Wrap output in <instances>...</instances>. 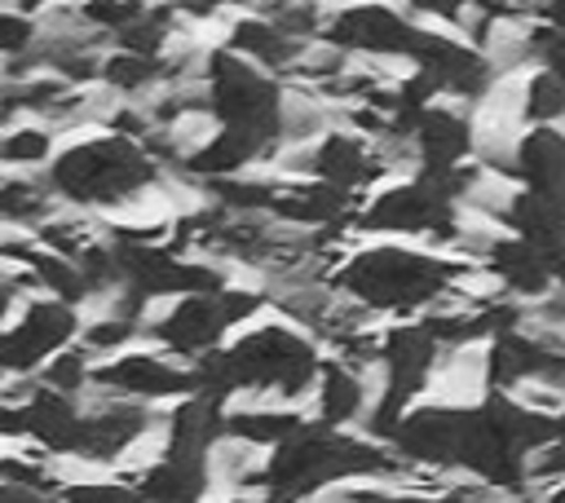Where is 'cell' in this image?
Returning a JSON list of instances; mask_svg holds the SVG:
<instances>
[{
    "label": "cell",
    "instance_id": "cell-4",
    "mask_svg": "<svg viewBox=\"0 0 565 503\" xmlns=\"http://www.w3.org/2000/svg\"><path fill=\"white\" fill-rule=\"evenodd\" d=\"M265 300L269 296L260 287H225L212 296H185L150 318V335L159 340V353L199 366L203 357L221 353V340L238 331L243 322H252L265 309Z\"/></svg>",
    "mask_w": 565,
    "mask_h": 503
},
{
    "label": "cell",
    "instance_id": "cell-23",
    "mask_svg": "<svg viewBox=\"0 0 565 503\" xmlns=\"http://www.w3.org/2000/svg\"><path fill=\"white\" fill-rule=\"evenodd\" d=\"M4 503H62L57 494H40V490H18V485H4Z\"/></svg>",
    "mask_w": 565,
    "mask_h": 503
},
{
    "label": "cell",
    "instance_id": "cell-8",
    "mask_svg": "<svg viewBox=\"0 0 565 503\" xmlns=\"http://www.w3.org/2000/svg\"><path fill=\"white\" fill-rule=\"evenodd\" d=\"M93 388L150 406V402H185V397H194L199 393V375H194V366H181L168 353H146V349L137 353V349H128L124 357L97 362Z\"/></svg>",
    "mask_w": 565,
    "mask_h": 503
},
{
    "label": "cell",
    "instance_id": "cell-22",
    "mask_svg": "<svg viewBox=\"0 0 565 503\" xmlns=\"http://www.w3.org/2000/svg\"><path fill=\"white\" fill-rule=\"evenodd\" d=\"M35 44H40V22L18 13L13 4H4L0 9V53L13 62V57H26Z\"/></svg>",
    "mask_w": 565,
    "mask_h": 503
},
{
    "label": "cell",
    "instance_id": "cell-5",
    "mask_svg": "<svg viewBox=\"0 0 565 503\" xmlns=\"http://www.w3.org/2000/svg\"><path fill=\"white\" fill-rule=\"evenodd\" d=\"M203 84L212 97V119L221 128L260 132V137H274L282 146L278 119H282V93L287 88L269 71H260L256 62L238 57L225 44H212L207 66H203Z\"/></svg>",
    "mask_w": 565,
    "mask_h": 503
},
{
    "label": "cell",
    "instance_id": "cell-9",
    "mask_svg": "<svg viewBox=\"0 0 565 503\" xmlns=\"http://www.w3.org/2000/svg\"><path fill=\"white\" fill-rule=\"evenodd\" d=\"M415 150H419V176H446L477 159V128L472 110H455L446 101L428 106L415 124Z\"/></svg>",
    "mask_w": 565,
    "mask_h": 503
},
{
    "label": "cell",
    "instance_id": "cell-10",
    "mask_svg": "<svg viewBox=\"0 0 565 503\" xmlns=\"http://www.w3.org/2000/svg\"><path fill=\"white\" fill-rule=\"evenodd\" d=\"M225 49H234L238 57L256 62L260 71H269V75L278 79V75H291V71H296V62L305 57L309 44L291 40V35H287L274 18H265L260 4H256V9H243V13H234V18L225 22Z\"/></svg>",
    "mask_w": 565,
    "mask_h": 503
},
{
    "label": "cell",
    "instance_id": "cell-18",
    "mask_svg": "<svg viewBox=\"0 0 565 503\" xmlns=\"http://www.w3.org/2000/svg\"><path fill=\"white\" fill-rule=\"evenodd\" d=\"M62 154L57 132L49 124H13L0 141V159L9 172H35V168H53V159Z\"/></svg>",
    "mask_w": 565,
    "mask_h": 503
},
{
    "label": "cell",
    "instance_id": "cell-15",
    "mask_svg": "<svg viewBox=\"0 0 565 503\" xmlns=\"http://www.w3.org/2000/svg\"><path fill=\"white\" fill-rule=\"evenodd\" d=\"M132 485L146 503H207L212 494V463L207 459H159L154 468L137 472Z\"/></svg>",
    "mask_w": 565,
    "mask_h": 503
},
{
    "label": "cell",
    "instance_id": "cell-16",
    "mask_svg": "<svg viewBox=\"0 0 565 503\" xmlns=\"http://www.w3.org/2000/svg\"><path fill=\"white\" fill-rule=\"evenodd\" d=\"M0 212H4V225L9 229H26L35 234L40 225H49L53 216H62V194L53 190L49 172L35 176V172H9L4 176V190H0Z\"/></svg>",
    "mask_w": 565,
    "mask_h": 503
},
{
    "label": "cell",
    "instance_id": "cell-2",
    "mask_svg": "<svg viewBox=\"0 0 565 503\" xmlns=\"http://www.w3.org/2000/svg\"><path fill=\"white\" fill-rule=\"evenodd\" d=\"M468 278L463 260H450L428 247H406V243H375L353 252L340 274L335 291H344L353 304L366 313H393V318H424L437 304L455 296V287Z\"/></svg>",
    "mask_w": 565,
    "mask_h": 503
},
{
    "label": "cell",
    "instance_id": "cell-20",
    "mask_svg": "<svg viewBox=\"0 0 565 503\" xmlns=\"http://www.w3.org/2000/svg\"><path fill=\"white\" fill-rule=\"evenodd\" d=\"M93 353L84 349V344H71V349H62L35 379H40V388H53V393H62V397H84L88 388H93Z\"/></svg>",
    "mask_w": 565,
    "mask_h": 503
},
{
    "label": "cell",
    "instance_id": "cell-19",
    "mask_svg": "<svg viewBox=\"0 0 565 503\" xmlns=\"http://www.w3.org/2000/svg\"><path fill=\"white\" fill-rule=\"evenodd\" d=\"M525 124L530 128H556L565 124V79L547 66L525 75Z\"/></svg>",
    "mask_w": 565,
    "mask_h": 503
},
{
    "label": "cell",
    "instance_id": "cell-25",
    "mask_svg": "<svg viewBox=\"0 0 565 503\" xmlns=\"http://www.w3.org/2000/svg\"><path fill=\"white\" fill-rule=\"evenodd\" d=\"M552 503H565V485H561V490H556V494H552Z\"/></svg>",
    "mask_w": 565,
    "mask_h": 503
},
{
    "label": "cell",
    "instance_id": "cell-14",
    "mask_svg": "<svg viewBox=\"0 0 565 503\" xmlns=\"http://www.w3.org/2000/svg\"><path fill=\"white\" fill-rule=\"evenodd\" d=\"M269 216L291 229H318V225L331 229L335 221L349 216V194L322 181H282Z\"/></svg>",
    "mask_w": 565,
    "mask_h": 503
},
{
    "label": "cell",
    "instance_id": "cell-17",
    "mask_svg": "<svg viewBox=\"0 0 565 503\" xmlns=\"http://www.w3.org/2000/svg\"><path fill=\"white\" fill-rule=\"evenodd\" d=\"M305 428L300 410H282V406H247V410H230V437L256 450H278L287 446L296 432Z\"/></svg>",
    "mask_w": 565,
    "mask_h": 503
},
{
    "label": "cell",
    "instance_id": "cell-6",
    "mask_svg": "<svg viewBox=\"0 0 565 503\" xmlns=\"http://www.w3.org/2000/svg\"><path fill=\"white\" fill-rule=\"evenodd\" d=\"M424 22L411 18V9H388V4H353V9H335L331 26L322 35V44L344 49L349 57L362 62H415ZM415 71V66H411Z\"/></svg>",
    "mask_w": 565,
    "mask_h": 503
},
{
    "label": "cell",
    "instance_id": "cell-11",
    "mask_svg": "<svg viewBox=\"0 0 565 503\" xmlns=\"http://www.w3.org/2000/svg\"><path fill=\"white\" fill-rule=\"evenodd\" d=\"M486 265H490L486 274H490L508 296H516V300H543V296H552L556 282H561V269H556L534 243H525V238H516V234H503V238L490 247Z\"/></svg>",
    "mask_w": 565,
    "mask_h": 503
},
{
    "label": "cell",
    "instance_id": "cell-7",
    "mask_svg": "<svg viewBox=\"0 0 565 503\" xmlns=\"http://www.w3.org/2000/svg\"><path fill=\"white\" fill-rule=\"evenodd\" d=\"M79 331H84V313L75 304H62L53 296H35L22 318L4 331V344H0V366L9 375H40L62 349H71V340L79 344Z\"/></svg>",
    "mask_w": 565,
    "mask_h": 503
},
{
    "label": "cell",
    "instance_id": "cell-3",
    "mask_svg": "<svg viewBox=\"0 0 565 503\" xmlns=\"http://www.w3.org/2000/svg\"><path fill=\"white\" fill-rule=\"evenodd\" d=\"M49 181L62 194V203L79 212H106V221L132 212L150 190L163 185L159 159L141 141L119 132L62 146V154L49 168Z\"/></svg>",
    "mask_w": 565,
    "mask_h": 503
},
{
    "label": "cell",
    "instance_id": "cell-13",
    "mask_svg": "<svg viewBox=\"0 0 565 503\" xmlns=\"http://www.w3.org/2000/svg\"><path fill=\"white\" fill-rule=\"evenodd\" d=\"M516 185L565 203V128H530L516 146Z\"/></svg>",
    "mask_w": 565,
    "mask_h": 503
},
{
    "label": "cell",
    "instance_id": "cell-21",
    "mask_svg": "<svg viewBox=\"0 0 565 503\" xmlns=\"http://www.w3.org/2000/svg\"><path fill=\"white\" fill-rule=\"evenodd\" d=\"M62 503H146L132 481H71L57 494Z\"/></svg>",
    "mask_w": 565,
    "mask_h": 503
},
{
    "label": "cell",
    "instance_id": "cell-24",
    "mask_svg": "<svg viewBox=\"0 0 565 503\" xmlns=\"http://www.w3.org/2000/svg\"><path fill=\"white\" fill-rule=\"evenodd\" d=\"M556 441H565V415L556 419Z\"/></svg>",
    "mask_w": 565,
    "mask_h": 503
},
{
    "label": "cell",
    "instance_id": "cell-1",
    "mask_svg": "<svg viewBox=\"0 0 565 503\" xmlns=\"http://www.w3.org/2000/svg\"><path fill=\"white\" fill-rule=\"evenodd\" d=\"M322 362L327 357L318 353V340L305 335L300 327L256 322L221 353L203 357L194 375H199V393L221 402L225 397H247V406H256V397L305 402L309 393H318Z\"/></svg>",
    "mask_w": 565,
    "mask_h": 503
},
{
    "label": "cell",
    "instance_id": "cell-12",
    "mask_svg": "<svg viewBox=\"0 0 565 503\" xmlns=\"http://www.w3.org/2000/svg\"><path fill=\"white\" fill-rule=\"evenodd\" d=\"M384 379H366L358 371H349L344 362L327 357L322 362V379H318V424L331 428V432H344V428H362L375 393H380Z\"/></svg>",
    "mask_w": 565,
    "mask_h": 503
}]
</instances>
